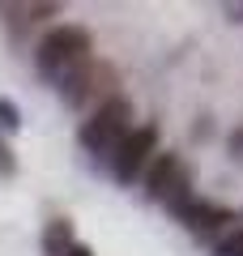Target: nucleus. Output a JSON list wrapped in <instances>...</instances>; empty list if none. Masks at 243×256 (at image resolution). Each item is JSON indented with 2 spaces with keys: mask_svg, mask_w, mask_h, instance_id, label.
<instances>
[{
  "mask_svg": "<svg viewBox=\"0 0 243 256\" xmlns=\"http://www.w3.org/2000/svg\"><path fill=\"white\" fill-rule=\"evenodd\" d=\"M132 102L120 98V94H111L107 102H98L94 107V116L81 124V141L94 150V154H111V150H120V141L132 132Z\"/></svg>",
  "mask_w": 243,
  "mask_h": 256,
  "instance_id": "f03ea898",
  "label": "nucleus"
},
{
  "mask_svg": "<svg viewBox=\"0 0 243 256\" xmlns=\"http://www.w3.org/2000/svg\"><path fill=\"white\" fill-rule=\"evenodd\" d=\"M18 124H22V111L9 98H0V128H18Z\"/></svg>",
  "mask_w": 243,
  "mask_h": 256,
  "instance_id": "1a4fd4ad",
  "label": "nucleus"
},
{
  "mask_svg": "<svg viewBox=\"0 0 243 256\" xmlns=\"http://www.w3.org/2000/svg\"><path fill=\"white\" fill-rule=\"evenodd\" d=\"M0 175H13V158H9V150H4V141H0Z\"/></svg>",
  "mask_w": 243,
  "mask_h": 256,
  "instance_id": "9d476101",
  "label": "nucleus"
},
{
  "mask_svg": "<svg viewBox=\"0 0 243 256\" xmlns=\"http://www.w3.org/2000/svg\"><path fill=\"white\" fill-rule=\"evenodd\" d=\"M230 146H234V154H239V162H243V128L234 132V141H230Z\"/></svg>",
  "mask_w": 243,
  "mask_h": 256,
  "instance_id": "9b49d317",
  "label": "nucleus"
},
{
  "mask_svg": "<svg viewBox=\"0 0 243 256\" xmlns=\"http://www.w3.org/2000/svg\"><path fill=\"white\" fill-rule=\"evenodd\" d=\"M154 150H158V128H154V124H136L132 132L120 141L116 162H111V166H116V175L128 184V180H136V175H141V166L154 158Z\"/></svg>",
  "mask_w": 243,
  "mask_h": 256,
  "instance_id": "20e7f679",
  "label": "nucleus"
},
{
  "mask_svg": "<svg viewBox=\"0 0 243 256\" xmlns=\"http://www.w3.org/2000/svg\"><path fill=\"white\" fill-rule=\"evenodd\" d=\"M64 86V98L72 102V107H86V102H94V98H102L107 102L111 98V86H116V77H111V68L107 64H81L77 73L68 77V82H60Z\"/></svg>",
  "mask_w": 243,
  "mask_h": 256,
  "instance_id": "39448f33",
  "label": "nucleus"
},
{
  "mask_svg": "<svg viewBox=\"0 0 243 256\" xmlns=\"http://www.w3.org/2000/svg\"><path fill=\"white\" fill-rule=\"evenodd\" d=\"M68 248H72V230H68V222H52V230H47V252L52 256H68Z\"/></svg>",
  "mask_w": 243,
  "mask_h": 256,
  "instance_id": "0eeeda50",
  "label": "nucleus"
},
{
  "mask_svg": "<svg viewBox=\"0 0 243 256\" xmlns=\"http://www.w3.org/2000/svg\"><path fill=\"white\" fill-rule=\"evenodd\" d=\"M68 256H94V252H90V248H81V244H72V248H68Z\"/></svg>",
  "mask_w": 243,
  "mask_h": 256,
  "instance_id": "f8f14e48",
  "label": "nucleus"
},
{
  "mask_svg": "<svg viewBox=\"0 0 243 256\" xmlns=\"http://www.w3.org/2000/svg\"><path fill=\"white\" fill-rule=\"evenodd\" d=\"M180 218L188 222L196 235H214V230H222L226 222H230V210H226V205H209V201H192Z\"/></svg>",
  "mask_w": 243,
  "mask_h": 256,
  "instance_id": "423d86ee",
  "label": "nucleus"
},
{
  "mask_svg": "<svg viewBox=\"0 0 243 256\" xmlns=\"http://www.w3.org/2000/svg\"><path fill=\"white\" fill-rule=\"evenodd\" d=\"M192 180L184 171L180 154L175 150H162V154L150 158V171H145V192H150V201H166L175 214H184L192 205Z\"/></svg>",
  "mask_w": 243,
  "mask_h": 256,
  "instance_id": "7ed1b4c3",
  "label": "nucleus"
},
{
  "mask_svg": "<svg viewBox=\"0 0 243 256\" xmlns=\"http://www.w3.org/2000/svg\"><path fill=\"white\" fill-rule=\"evenodd\" d=\"M218 256H243V230H234V235H226L222 244H218Z\"/></svg>",
  "mask_w": 243,
  "mask_h": 256,
  "instance_id": "6e6552de",
  "label": "nucleus"
},
{
  "mask_svg": "<svg viewBox=\"0 0 243 256\" xmlns=\"http://www.w3.org/2000/svg\"><path fill=\"white\" fill-rule=\"evenodd\" d=\"M90 47H94V38H90L86 26H56L52 34L38 38V68H43V77L68 82L81 64L94 60Z\"/></svg>",
  "mask_w": 243,
  "mask_h": 256,
  "instance_id": "f257e3e1",
  "label": "nucleus"
}]
</instances>
